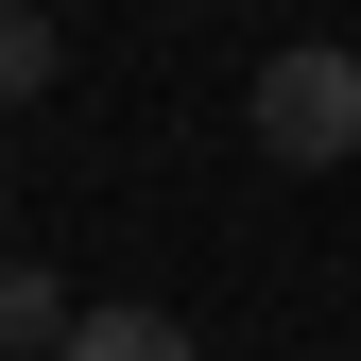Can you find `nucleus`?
<instances>
[{
    "instance_id": "obj_1",
    "label": "nucleus",
    "mask_w": 361,
    "mask_h": 361,
    "mask_svg": "<svg viewBox=\"0 0 361 361\" xmlns=\"http://www.w3.org/2000/svg\"><path fill=\"white\" fill-rule=\"evenodd\" d=\"M241 121H258L276 172H344V155H361V52H344V35H293V52L258 69Z\"/></svg>"
},
{
    "instance_id": "obj_2",
    "label": "nucleus",
    "mask_w": 361,
    "mask_h": 361,
    "mask_svg": "<svg viewBox=\"0 0 361 361\" xmlns=\"http://www.w3.org/2000/svg\"><path fill=\"white\" fill-rule=\"evenodd\" d=\"M69 310H86V293L52 276V258H0V361H52V344H69Z\"/></svg>"
},
{
    "instance_id": "obj_3",
    "label": "nucleus",
    "mask_w": 361,
    "mask_h": 361,
    "mask_svg": "<svg viewBox=\"0 0 361 361\" xmlns=\"http://www.w3.org/2000/svg\"><path fill=\"white\" fill-rule=\"evenodd\" d=\"M52 361H207L190 327H172V310H69V344Z\"/></svg>"
},
{
    "instance_id": "obj_4",
    "label": "nucleus",
    "mask_w": 361,
    "mask_h": 361,
    "mask_svg": "<svg viewBox=\"0 0 361 361\" xmlns=\"http://www.w3.org/2000/svg\"><path fill=\"white\" fill-rule=\"evenodd\" d=\"M35 86H52V18H35V0H0V121H18Z\"/></svg>"
},
{
    "instance_id": "obj_5",
    "label": "nucleus",
    "mask_w": 361,
    "mask_h": 361,
    "mask_svg": "<svg viewBox=\"0 0 361 361\" xmlns=\"http://www.w3.org/2000/svg\"><path fill=\"white\" fill-rule=\"evenodd\" d=\"M0 207H18V190H0Z\"/></svg>"
}]
</instances>
